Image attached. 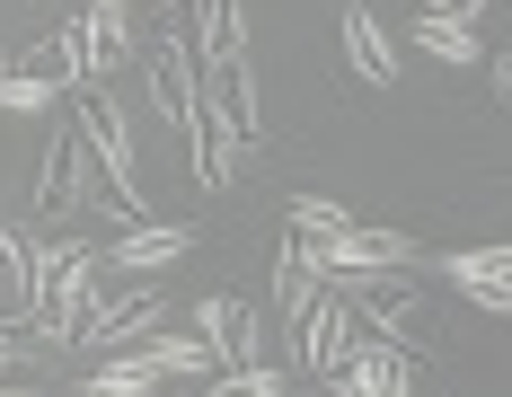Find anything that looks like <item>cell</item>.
<instances>
[{
    "mask_svg": "<svg viewBox=\"0 0 512 397\" xmlns=\"http://www.w3.org/2000/svg\"><path fill=\"white\" fill-rule=\"evenodd\" d=\"M98 239H27V292H18V327L36 336V345H71V327L89 318V300H98Z\"/></svg>",
    "mask_w": 512,
    "mask_h": 397,
    "instance_id": "obj_1",
    "label": "cell"
},
{
    "mask_svg": "<svg viewBox=\"0 0 512 397\" xmlns=\"http://www.w3.org/2000/svg\"><path fill=\"white\" fill-rule=\"evenodd\" d=\"M336 292L354 300V318L371 336H389V345H407L415 362L433 353V292L407 283V265H389V274H327Z\"/></svg>",
    "mask_w": 512,
    "mask_h": 397,
    "instance_id": "obj_2",
    "label": "cell"
},
{
    "mask_svg": "<svg viewBox=\"0 0 512 397\" xmlns=\"http://www.w3.org/2000/svg\"><path fill=\"white\" fill-rule=\"evenodd\" d=\"M71 133H80L89 159H98L106 195H115V221H151L159 203L142 195V168H133V142H124V115H115L98 89H71Z\"/></svg>",
    "mask_w": 512,
    "mask_h": 397,
    "instance_id": "obj_3",
    "label": "cell"
},
{
    "mask_svg": "<svg viewBox=\"0 0 512 397\" xmlns=\"http://www.w3.org/2000/svg\"><path fill=\"white\" fill-rule=\"evenodd\" d=\"M301 265L318 274H389V265H415L407 230H380V221H336V230H292Z\"/></svg>",
    "mask_w": 512,
    "mask_h": 397,
    "instance_id": "obj_4",
    "label": "cell"
},
{
    "mask_svg": "<svg viewBox=\"0 0 512 397\" xmlns=\"http://www.w3.org/2000/svg\"><path fill=\"white\" fill-rule=\"evenodd\" d=\"M159 327H168V292L133 283V292H115V300H89V318L71 327V345L80 353H124V345H142V336H159Z\"/></svg>",
    "mask_w": 512,
    "mask_h": 397,
    "instance_id": "obj_5",
    "label": "cell"
},
{
    "mask_svg": "<svg viewBox=\"0 0 512 397\" xmlns=\"http://www.w3.org/2000/svg\"><path fill=\"white\" fill-rule=\"evenodd\" d=\"M195 336H204V353L230 371V362H265V309L239 292H204L195 300Z\"/></svg>",
    "mask_w": 512,
    "mask_h": 397,
    "instance_id": "obj_6",
    "label": "cell"
},
{
    "mask_svg": "<svg viewBox=\"0 0 512 397\" xmlns=\"http://www.w3.org/2000/svg\"><path fill=\"white\" fill-rule=\"evenodd\" d=\"M354 327H362V318H354V300L336 292V283H327V292H318V300L301 309V327H292V353H301V371H309V380L345 362V345H354Z\"/></svg>",
    "mask_w": 512,
    "mask_h": 397,
    "instance_id": "obj_7",
    "label": "cell"
},
{
    "mask_svg": "<svg viewBox=\"0 0 512 397\" xmlns=\"http://www.w3.org/2000/svg\"><path fill=\"white\" fill-rule=\"evenodd\" d=\"M151 106L186 133V159H195V45L168 27V36H151Z\"/></svg>",
    "mask_w": 512,
    "mask_h": 397,
    "instance_id": "obj_8",
    "label": "cell"
},
{
    "mask_svg": "<svg viewBox=\"0 0 512 397\" xmlns=\"http://www.w3.org/2000/svg\"><path fill=\"white\" fill-rule=\"evenodd\" d=\"M195 71L221 80V71H248V0H195Z\"/></svg>",
    "mask_w": 512,
    "mask_h": 397,
    "instance_id": "obj_9",
    "label": "cell"
},
{
    "mask_svg": "<svg viewBox=\"0 0 512 397\" xmlns=\"http://www.w3.org/2000/svg\"><path fill=\"white\" fill-rule=\"evenodd\" d=\"M186 248H195V221H124V239L98 248V265H115V274H168Z\"/></svg>",
    "mask_w": 512,
    "mask_h": 397,
    "instance_id": "obj_10",
    "label": "cell"
},
{
    "mask_svg": "<svg viewBox=\"0 0 512 397\" xmlns=\"http://www.w3.org/2000/svg\"><path fill=\"white\" fill-rule=\"evenodd\" d=\"M345 71H354L362 89H389L398 80V36H389V18L371 0H345Z\"/></svg>",
    "mask_w": 512,
    "mask_h": 397,
    "instance_id": "obj_11",
    "label": "cell"
},
{
    "mask_svg": "<svg viewBox=\"0 0 512 397\" xmlns=\"http://www.w3.org/2000/svg\"><path fill=\"white\" fill-rule=\"evenodd\" d=\"M442 274H451L486 318H504V309H512V248H460V256H442Z\"/></svg>",
    "mask_w": 512,
    "mask_h": 397,
    "instance_id": "obj_12",
    "label": "cell"
},
{
    "mask_svg": "<svg viewBox=\"0 0 512 397\" xmlns=\"http://www.w3.org/2000/svg\"><path fill=\"white\" fill-rule=\"evenodd\" d=\"M98 62H106L98 18H89V9H62V27H53V80H62V89H89Z\"/></svg>",
    "mask_w": 512,
    "mask_h": 397,
    "instance_id": "obj_13",
    "label": "cell"
},
{
    "mask_svg": "<svg viewBox=\"0 0 512 397\" xmlns=\"http://www.w3.org/2000/svg\"><path fill=\"white\" fill-rule=\"evenodd\" d=\"M133 362H142L151 380H212V371H221L195 327H186V336H168V327H159V336H142V345H133Z\"/></svg>",
    "mask_w": 512,
    "mask_h": 397,
    "instance_id": "obj_14",
    "label": "cell"
},
{
    "mask_svg": "<svg viewBox=\"0 0 512 397\" xmlns=\"http://www.w3.org/2000/svg\"><path fill=\"white\" fill-rule=\"evenodd\" d=\"M151 389H159V380L133 362V345H124V353H106V362H89V371H80L62 397H151Z\"/></svg>",
    "mask_w": 512,
    "mask_h": 397,
    "instance_id": "obj_15",
    "label": "cell"
},
{
    "mask_svg": "<svg viewBox=\"0 0 512 397\" xmlns=\"http://www.w3.org/2000/svg\"><path fill=\"white\" fill-rule=\"evenodd\" d=\"M53 203H71V212H115V195H106V177H98V159H89L80 133L62 142V195Z\"/></svg>",
    "mask_w": 512,
    "mask_h": 397,
    "instance_id": "obj_16",
    "label": "cell"
},
{
    "mask_svg": "<svg viewBox=\"0 0 512 397\" xmlns=\"http://www.w3.org/2000/svg\"><path fill=\"white\" fill-rule=\"evenodd\" d=\"M415 45L424 53H442V62H477V27H468V18H442V9H415Z\"/></svg>",
    "mask_w": 512,
    "mask_h": 397,
    "instance_id": "obj_17",
    "label": "cell"
},
{
    "mask_svg": "<svg viewBox=\"0 0 512 397\" xmlns=\"http://www.w3.org/2000/svg\"><path fill=\"white\" fill-rule=\"evenodd\" d=\"M195 397H283V371H265V362H230V371L195 380Z\"/></svg>",
    "mask_w": 512,
    "mask_h": 397,
    "instance_id": "obj_18",
    "label": "cell"
},
{
    "mask_svg": "<svg viewBox=\"0 0 512 397\" xmlns=\"http://www.w3.org/2000/svg\"><path fill=\"white\" fill-rule=\"evenodd\" d=\"M53 98H62L53 80H36V71H18V62H9V80H0V115H45Z\"/></svg>",
    "mask_w": 512,
    "mask_h": 397,
    "instance_id": "obj_19",
    "label": "cell"
},
{
    "mask_svg": "<svg viewBox=\"0 0 512 397\" xmlns=\"http://www.w3.org/2000/svg\"><path fill=\"white\" fill-rule=\"evenodd\" d=\"M283 221H292V230H336V221H354V212L327 203V195H292V203H283Z\"/></svg>",
    "mask_w": 512,
    "mask_h": 397,
    "instance_id": "obj_20",
    "label": "cell"
},
{
    "mask_svg": "<svg viewBox=\"0 0 512 397\" xmlns=\"http://www.w3.org/2000/svg\"><path fill=\"white\" fill-rule=\"evenodd\" d=\"M62 142H71V133H53L45 159H36V212H53V195H62Z\"/></svg>",
    "mask_w": 512,
    "mask_h": 397,
    "instance_id": "obj_21",
    "label": "cell"
},
{
    "mask_svg": "<svg viewBox=\"0 0 512 397\" xmlns=\"http://www.w3.org/2000/svg\"><path fill=\"white\" fill-rule=\"evenodd\" d=\"M0 283L27 292V230H9V221H0Z\"/></svg>",
    "mask_w": 512,
    "mask_h": 397,
    "instance_id": "obj_22",
    "label": "cell"
},
{
    "mask_svg": "<svg viewBox=\"0 0 512 397\" xmlns=\"http://www.w3.org/2000/svg\"><path fill=\"white\" fill-rule=\"evenodd\" d=\"M477 62H486V89H495V98H512V45H495V53H477Z\"/></svg>",
    "mask_w": 512,
    "mask_h": 397,
    "instance_id": "obj_23",
    "label": "cell"
},
{
    "mask_svg": "<svg viewBox=\"0 0 512 397\" xmlns=\"http://www.w3.org/2000/svg\"><path fill=\"white\" fill-rule=\"evenodd\" d=\"M27 345H36L27 327H0V371H18V362H27Z\"/></svg>",
    "mask_w": 512,
    "mask_h": 397,
    "instance_id": "obj_24",
    "label": "cell"
},
{
    "mask_svg": "<svg viewBox=\"0 0 512 397\" xmlns=\"http://www.w3.org/2000/svg\"><path fill=\"white\" fill-rule=\"evenodd\" d=\"M424 9H442V18H477L486 0H424Z\"/></svg>",
    "mask_w": 512,
    "mask_h": 397,
    "instance_id": "obj_25",
    "label": "cell"
},
{
    "mask_svg": "<svg viewBox=\"0 0 512 397\" xmlns=\"http://www.w3.org/2000/svg\"><path fill=\"white\" fill-rule=\"evenodd\" d=\"M9 62H18V53H9V45H0V80H9Z\"/></svg>",
    "mask_w": 512,
    "mask_h": 397,
    "instance_id": "obj_26",
    "label": "cell"
},
{
    "mask_svg": "<svg viewBox=\"0 0 512 397\" xmlns=\"http://www.w3.org/2000/svg\"><path fill=\"white\" fill-rule=\"evenodd\" d=\"M89 9H133V0H89Z\"/></svg>",
    "mask_w": 512,
    "mask_h": 397,
    "instance_id": "obj_27",
    "label": "cell"
},
{
    "mask_svg": "<svg viewBox=\"0 0 512 397\" xmlns=\"http://www.w3.org/2000/svg\"><path fill=\"white\" fill-rule=\"evenodd\" d=\"M0 397H9V389H0Z\"/></svg>",
    "mask_w": 512,
    "mask_h": 397,
    "instance_id": "obj_28",
    "label": "cell"
}]
</instances>
